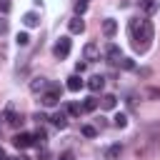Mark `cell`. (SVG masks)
I'll return each mask as SVG.
<instances>
[{
  "label": "cell",
  "instance_id": "277c9868",
  "mask_svg": "<svg viewBox=\"0 0 160 160\" xmlns=\"http://www.w3.org/2000/svg\"><path fill=\"white\" fill-rule=\"evenodd\" d=\"M2 118H5L12 128L22 125V115H18V112H15V102H8V108H5V112H2Z\"/></svg>",
  "mask_w": 160,
  "mask_h": 160
},
{
  "label": "cell",
  "instance_id": "484cf974",
  "mask_svg": "<svg viewBox=\"0 0 160 160\" xmlns=\"http://www.w3.org/2000/svg\"><path fill=\"white\" fill-rule=\"evenodd\" d=\"M0 12H10V0H0Z\"/></svg>",
  "mask_w": 160,
  "mask_h": 160
},
{
  "label": "cell",
  "instance_id": "4dcf8cb0",
  "mask_svg": "<svg viewBox=\"0 0 160 160\" xmlns=\"http://www.w3.org/2000/svg\"><path fill=\"white\" fill-rule=\"evenodd\" d=\"M0 160H8V155H5V150L0 148Z\"/></svg>",
  "mask_w": 160,
  "mask_h": 160
},
{
  "label": "cell",
  "instance_id": "e0dca14e",
  "mask_svg": "<svg viewBox=\"0 0 160 160\" xmlns=\"http://www.w3.org/2000/svg\"><path fill=\"white\" fill-rule=\"evenodd\" d=\"M45 140H48L45 130H38V132L32 135V145H38V148H45Z\"/></svg>",
  "mask_w": 160,
  "mask_h": 160
},
{
  "label": "cell",
  "instance_id": "8992f818",
  "mask_svg": "<svg viewBox=\"0 0 160 160\" xmlns=\"http://www.w3.org/2000/svg\"><path fill=\"white\" fill-rule=\"evenodd\" d=\"M82 55H85V60H88V62H92V60H100V48H98L95 42H88V45L82 48Z\"/></svg>",
  "mask_w": 160,
  "mask_h": 160
},
{
  "label": "cell",
  "instance_id": "7402d4cb",
  "mask_svg": "<svg viewBox=\"0 0 160 160\" xmlns=\"http://www.w3.org/2000/svg\"><path fill=\"white\" fill-rule=\"evenodd\" d=\"M80 132H82L85 138H95V135H98V130H95L92 125H82V128H80Z\"/></svg>",
  "mask_w": 160,
  "mask_h": 160
},
{
  "label": "cell",
  "instance_id": "9c48e42d",
  "mask_svg": "<svg viewBox=\"0 0 160 160\" xmlns=\"http://www.w3.org/2000/svg\"><path fill=\"white\" fill-rule=\"evenodd\" d=\"M88 88H90V92H100V90L105 88V78H102V75H92V78L88 80Z\"/></svg>",
  "mask_w": 160,
  "mask_h": 160
},
{
  "label": "cell",
  "instance_id": "ba28073f",
  "mask_svg": "<svg viewBox=\"0 0 160 160\" xmlns=\"http://www.w3.org/2000/svg\"><path fill=\"white\" fill-rule=\"evenodd\" d=\"M105 58H108V62H120V58H122V52H120V48L118 45H108V50H105Z\"/></svg>",
  "mask_w": 160,
  "mask_h": 160
},
{
  "label": "cell",
  "instance_id": "30bf717a",
  "mask_svg": "<svg viewBox=\"0 0 160 160\" xmlns=\"http://www.w3.org/2000/svg\"><path fill=\"white\" fill-rule=\"evenodd\" d=\"M115 32H118V22H115L112 18L102 20V35H105V38H112Z\"/></svg>",
  "mask_w": 160,
  "mask_h": 160
},
{
  "label": "cell",
  "instance_id": "83f0119b",
  "mask_svg": "<svg viewBox=\"0 0 160 160\" xmlns=\"http://www.w3.org/2000/svg\"><path fill=\"white\" fill-rule=\"evenodd\" d=\"M58 160H75V155H72V152H62Z\"/></svg>",
  "mask_w": 160,
  "mask_h": 160
},
{
  "label": "cell",
  "instance_id": "3957f363",
  "mask_svg": "<svg viewBox=\"0 0 160 160\" xmlns=\"http://www.w3.org/2000/svg\"><path fill=\"white\" fill-rule=\"evenodd\" d=\"M52 52H55V58H58V60H62V58H68V55H70V38H60V40L55 42V48H52Z\"/></svg>",
  "mask_w": 160,
  "mask_h": 160
},
{
  "label": "cell",
  "instance_id": "ac0fdd59",
  "mask_svg": "<svg viewBox=\"0 0 160 160\" xmlns=\"http://www.w3.org/2000/svg\"><path fill=\"white\" fill-rule=\"evenodd\" d=\"M65 110H68V115H72V118H78V115L82 112V105H80V102H70V105H68Z\"/></svg>",
  "mask_w": 160,
  "mask_h": 160
},
{
  "label": "cell",
  "instance_id": "cb8c5ba5",
  "mask_svg": "<svg viewBox=\"0 0 160 160\" xmlns=\"http://www.w3.org/2000/svg\"><path fill=\"white\" fill-rule=\"evenodd\" d=\"M15 40H18V45H22V48H25V45L30 42V35H28V32H18V38H15Z\"/></svg>",
  "mask_w": 160,
  "mask_h": 160
},
{
  "label": "cell",
  "instance_id": "f1b7e54d",
  "mask_svg": "<svg viewBox=\"0 0 160 160\" xmlns=\"http://www.w3.org/2000/svg\"><path fill=\"white\" fill-rule=\"evenodd\" d=\"M85 68H88V62H78V65H75V70H78V72H82Z\"/></svg>",
  "mask_w": 160,
  "mask_h": 160
},
{
  "label": "cell",
  "instance_id": "d6a6232c",
  "mask_svg": "<svg viewBox=\"0 0 160 160\" xmlns=\"http://www.w3.org/2000/svg\"><path fill=\"white\" fill-rule=\"evenodd\" d=\"M85 2H88V0H85Z\"/></svg>",
  "mask_w": 160,
  "mask_h": 160
},
{
  "label": "cell",
  "instance_id": "5bb4252c",
  "mask_svg": "<svg viewBox=\"0 0 160 160\" xmlns=\"http://www.w3.org/2000/svg\"><path fill=\"white\" fill-rule=\"evenodd\" d=\"M100 105H102V108H105V110H112V108H115V105H118V98H115V95H112V92H105V95H102V98H100Z\"/></svg>",
  "mask_w": 160,
  "mask_h": 160
},
{
  "label": "cell",
  "instance_id": "d6986e66",
  "mask_svg": "<svg viewBox=\"0 0 160 160\" xmlns=\"http://www.w3.org/2000/svg\"><path fill=\"white\" fill-rule=\"evenodd\" d=\"M112 125H115V128H125V125H128V115H125V112H118V115L112 118Z\"/></svg>",
  "mask_w": 160,
  "mask_h": 160
},
{
  "label": "cell",
  "instance_id": "ffe728a7",
  "mask_svg": "<svg viewBox=\"0 0 160 160\" xmlns=\"http://www.w3.org/2000/svg\"><path fill=\"white\" fill-rule=\"evenodd\" d=\"M95 108H98V98H88V100L82 102V110H85V112H92Z\"/></svg>",
  "mask_w": 160,
  "mask_h": 160
},
{
  "label": "cell",
  "instance_id": "1f68e13d",
  "mask_svg": "<svg viewBox=\"0 0 160 160\" xmlns=\"http://www.w3.org/2000/svg\"><path fill=\"white\" fill-rule=\"evenodd\" d=\"M15 160H30V158H25V155H18V158H15Z\"/></svg>",
  "mask_w": 160,
  "mask_h": 160
},
{
  "label": "cell",
  "instance_id": "f546056e",
  "mask_svg": "<svg viewBox=\"0 0 160 160\" xmlns=\"http://www.w3.org/2000/svg\"><path fill=\"white\" fill-rule=\"evenodd\" d=\"M150 98H160V90H150Z\"/></svg>",
  "mask_w": 160,
  "mask_h": 160
},
{
  "label": "cell",
  "instance_id": "5b68a950",
  "mask_svg": "<svg viewBox=\"0 0 160 160\" xmlns=\"http://www.w3.org/2000/svg\"><path fill=\"white\" fill-rule=\"evenodd\" d=\"M12 145H15L18 150H25V148L32 145V135H28V132H18V135L12 138Z\"/></svg>",
  "mask_w": 160,
  "mask_h": 160
},
{
  "label": "cell",
  "instance_id": "7a4b0ae2",
  "mask_svg": "<svg viewBox=\"0 0 160 160\" xmlns=\"http://www.w3.org/2000/svg\"><path fill=\"white\" fill-rule=\"evenodd\" d=\"M42 105L45 108H52V105H58V100H60V88L58 85H48V92H42Z\"/></svg>",
  "mask_w": 160,
  "mask_h": 160
},
{
  "label": "cell",
  "instance_id": "d4e9b609",
  "mask_svg": "<svg viewBox=\"0 0 160 160\" xmlns=\"http://www.w3.org/2000/svg\"><path fill=\"white\" fill-rule=\"evenodd\" d=\"M85 10H88V2H85V0H78V2H75V12H78V15H82Z\"/></svg>",
  "mask_w": 160,
  "mask_h": 160
},
{
  "label": "cell",
  "instance_id": "4fadbf2b",
  "mask_svg": "<svg viewBox=\"0 0 160 160\" xmlns=\"http://www.w3.org/2000/svg\"><path fill=\"white\" fill-rule=\"evenodd\" d=\"M22 25H25V28H38V25H40L38 12H25V15H22Z\"/></svg>",
  "mask_w": 160,
  "mask_h": 160
},
{
  "label": "cell",
  "instance_id": "4316f807",
  "mask_svg": "<svg viewBox=\"0 0 160 160\" xmlns=\"http://www.w3.org/2000/svg\"><path fill=\"white\" fill-rule=\"evenodd\" d=\"M5 32H8V20L0 18V35H5Z\"/></svg>",
  "mask_w": 160,
  "mask_h": 160
},
{
  "label": "cell",
  "instance_id": "2e32d148",
  "mask_svg": "<svg viewBox=\"0 0 160 160\" xmlns=\"http://www.w3.org/2000/svg\"><path fill=\"white\" fill-rule=\"evenodd\" d=\"M45 88H48V80H45V78H32V80H30V90H32V92H40V90H45Z\"/></svg>",
  "mask_w": 160,
  "mask_h": 160
},
{
  "label": "cell",
  "instance_id": "8fae6325",
  "mask_svg": "<svg viewBox=\"0 0 160 160\" xmlns=\"http://www.w3.org/2000/svg\"><path fill=\"white\" fill-rule=\"evenodd\" d=\"M52 125H55V128H60V130H65V128H68V110L55 112V115H52Z\"/></svg>",
  "mask_w": 160,
  "mask_h": 160
},
{
  "label": "cell",
  "instance_id": "603a6c76",
  "mask_svg": "<svg viewBox=\"0 0 160 160\" xmlns=\"http://www.w3.org/2000/svg\"><path fill=\"white\" fill-rule=\"evenodd\" d=\"M118 65H120L122 70H132V68H135V62H132L130 58H120V62H118Z\"/></svg>",
  "mask_w": 160,
  "mask_h": 160
},
{
  "label": "cell",
  "instance_id": "9a60e30c",
  "mask_svg": "<svg viewBox=\"0 0 160 160\" xmlns=\"http://www.w3.org/2000/svg\"><path fill=\"white\" fill-rule=\"evenodd\" d=\"M120 152H122V145H110V148L105 150L102 160H118V158H120Z\"/></svg>",
  "mask_w": 160,
  "mask_h": 160
},
{
  "label": "cell",
  "instance_id": "52a82bcc",
  "mask_svg": "<svg viewBox=\"0 0 160 160\" xmlns=\"http://www.w3.org/2000/svg\"><path fill=\"white\" fill-rule=\"evenodd\" d=\"M68 30H70L72 35H80V32L85 30V22H82V18H80V15L70 18V22H68Z\"/></svg>",
  "mask_w": 160,
  "mask_h": 160
},
{
  "label": "cell",
  "instance_id": "7c38bea8",
  "mask_svg": "<svg viewBox=\"0 0 160 160\" xmlns=\"http://www.w3.org/2000/svg\"><path fill=\"white\" fill-rule=\"evenodd\" d=\"M82 85H85V82H82V78H80V75L68 78V90H70V92H80V90H82Z\"/></svg>",
  "mask_w": 160,
  "mask_h": 160
},
{
  "label": "cell",
  "instance_id": "6da1fadb",
  "mask_svg": "<svg viewBox=\"0 0 160 160\" xmlns=\"http://www.w3.org/2000/svg\"><path fill=\"white\" fill-rule=\"evenodd\" d=\"M152 35H155V28H152V22H150V20H140L138 30L130 35V38H132V48H135L138 52H145V50L150 48V40H152Z\"/></svg>",
  "mask_w": 160,
  "mask_h": 160
},
{
  "label": "cell",
  "instance_id": "44dd1931",
  "mask_svg": "<svg viewBox=\"0 0 160 160\" xmlns=\"http://www.w3.org/2000/svg\"><path fill=\"white\" fill-rule=\"evenodd\" d=\"M142 10H145V12H148V15H152V12H155V10H158V0H148V2H145V5H142Z\"/></svg>",
  "mask_w": 160,
  "mask_h": 160
}]
</instances>
